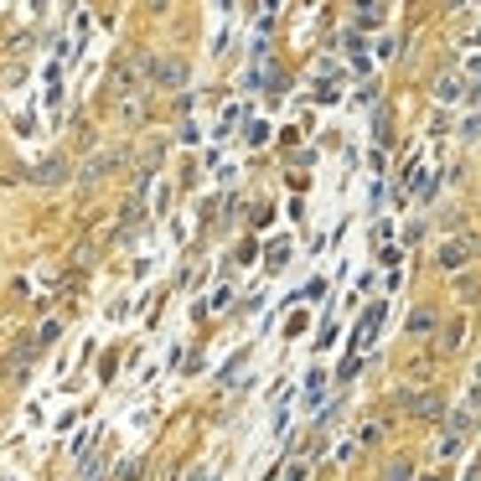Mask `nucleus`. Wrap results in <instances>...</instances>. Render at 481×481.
Returning <instances> with one entry per match:
<instances>
[{"mask_svg": "<svg viewBox=\"0 0 481 481\" xmlns=\"http://www.w3.org/2000/svg\"><path fill=\"white\" fill-rule=\"evenodd\" d=\"M435 99H440V104H461V99H466V78H461V73H446V78L435 83Z\"/></svg>", "mask_w": 481, "mask_h": 481, "instance_id": "5", "label": "nucleus"}, {"mask_svg": "<svg viewBox=\"0 0 481 481\" xmlns=\"http://www.w3.org/2000/svg\"><path fill=\"white\" fill-rule=\"evenodd\" d=\"M393 404L409 409V414H420V420H440V414H446L440 393H430V389H393Z\"/></svg>", "mask_w": 481, "mask_h": 481, "instance_id": "1", "label": "nucleus"}, {"mask_svg": "<svg viewBox=\"0 0 481 481\" xmlns=\"http://www.w3.org/2000/svg\"><path fill=\"white\" fill-rule=\"evenodd\" d=\"M471 254H477V239H446L440 243V270H466L471 264Z\"/></svg>", "mask_w": 481, "mask_h": 481, "instance_id": "3", "label": "nucleus"}, {"mask_svg": "<svg viewBox=\"0 0 481 481\" xmlns=\"http://www.w3.org/2000/svg\"><path fill=\"white\" fill-rule=\"evenodd\" d=\"M120 161H124V155H99V161H89V166H83V186L104 181L109 171H114V166H120Z\"/></svg>", "mask_w": 481, "mask_h": 481, "instance_id": "7", "label": "nucleus"}, {"mask_svg": "<svg viewBox=\"0 0 481 481\" xmlns=\"http://www.w3.org/2000/svg\"><path fill=\"white\" fill-rule=\"evenodd\" d=\"M16 177V171H11V161H5V155H0V181H11Z\"/></svg>", "mask_w": 481, "mask_h": 481, "instance_id": "14", "label": "nucleus"}, {"mask_svg": "<svg viewBox=\"0 0 481 481\" xmlns=\"http://www.w3.org/2000/svg\"><path fill=\"white\" fill-rule=\"evenodd\" d=\"M373 440H383V420H373V424H362V446H373Z\"/></svg>", "mask_w": 481, "mask_h": 481, "instance_id": "12", "label": "nucleus"}, {"mask_svg": "<svg viewBox=\"0 0 481 481\" xmlns=\"http://www.w3.org/2000/svg\"><path fill=\"white\" fill-rule=\"evenodd\" d=\"M466 430H471V420H466V414H455V420H451V435H446L435 451H440V455H455V451H461V440H466Z\"/></svg>", "mask_w": 481, "mask_h": 481, "instance_id": "6", "label": "nucleus"}, {"mask_svg": "<svg viewBox=\"0 0 481 481\" xmlns=\"http://www.w3.org/2000/svg\"><path fill=\"white\" fill-rule=\"evenodd\" d=\"M440 342H446V352H461V342H466V321H446Z\"/></svg>", "mask_w": 481, "mask_h": 481, "instance_id": "9", "label": "nucleus"}, {"mask_svg": "<svg viewBox=\"0 0 481 481\" xmlns=\"http://www.w3.org/2000/svg\"><path fill=\"white\" fill-rule=\"evenodd\" d=\"M471 78H477V83H471V89H466V93H481V58L471 62Z\"/></svg>", "mask_w": 481, "mask_h": 481, "instance_id": "13", "label": "nucleus"}, {"mask_svg": "<svg viewBox=\"0 0 481 481\" xmlns=\"http://www.w3.org/2000/svg\"><path fill=\"white\" fill-rule=\"evenodd\" d=\"M409 471H414L409 461H393V466H389V477H383V481H409Z\"/></svg>", "mask_w": 481, "mask_h": 481, "instance_id": "11", "label": "nucleus"}, {"mask_svg": "<svg viewBox=\"0 0 481 481\" xmlns=\"http://www.w3.org/2000/svg\"><path fill=\"white\" fill-rule=\"evenodd\" d=\"M383 16H389V11H383V5H362V11H358V21H362V27H378V21H383Z\"/></svg>", "mask_w": 481, "mask_h": 481, "instance_id": "10", "label": "nucleus"}, {"mask_svg": "<svg viewBox=\"0 0 481 481\" xmlns=\"http://www.w3.org/2000/svg\"><path fill=\"white\" fill-rule=\"evenodd\" d=\"M435 327H440V316H435V311H414V316H409V336H430Z\"/></svg>", "mask_w": 481, "mask_h": 481, "instance_id": "8", "label": "nucleus"}, {"mask_svg": "<svg viewBox=\"0 0 481 481\" xmlns=\"http://www.w3.org/2000/svg\"><path fill=\"white\" fill-rule=\"evenodd\" d=\"M31 181H36V186H62V181H67V161H62V155L42 161V166L31 171Z\"/></svg>", "mask_w": 481, "mask_h": 481, "instance_id": "4", "label": "nucleus"}, {"mask_svg": "<svg viewBox=\"0 0 481 481\" xmlns=\"http://www.w3.org/2000/svg\"><path fill=\"white\" fill-rule=\"evenodd\" d=\"M146 73H151V83H161V89H181V83H186V62L181 58H151Z\"/></svg>", "mask_w": 481, "mask_h": 481, "instance_id": "2", "label": "nucleus"}]
</instances>
